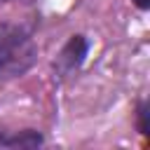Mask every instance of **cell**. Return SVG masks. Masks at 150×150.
Returning <instances> with one entry per match:
<instances>
[{
    "label": "cell",
    "instance_id": "cell-5",
    "mask_svg": "<svg viewBox=\"0 0 150 150\" xmlns=\"http://www.w3.org/2000/svg\"><path fill=\"white\" fill-rule=\"evenodd\" d=\"M134 5H136V9H141V12H148L150 9V0H131Z\"/></svg>",
    "mask_w": 150,
    "mask_h": 150
},
{
    "label": "cell",
    "instance_id": "cell-4",
    "mask_svg": "<svg viewBox=\"0 0 150 150\" xmlns=\"http://www.w3.org/2000/svg\"><path fill=\"white\" fill-rule=\"evenodd\" d=\"M134 117H136V131H138L143 138H148V136H150V122H148V117H150V105H148V98H141V101L136 103Z\"/></svg>",
    "mask_w": 150,
    "mask_h": 150
},
{
    "label": "cell",
    "instance_id": "cell-1",
    "mask_svg": "<svg viewBox=\"0 0 150 150\" xmlns=\"http://www.w3.org/2000/svg\"><path fill=\"white\" fill-rule=\"evenodd\" d=\"M38 52L30 26L0 21V80L23 77L38 63Z\"/></svg>",
    "mask_w": 150,
    "mask_h": 150
},
{
    "label": "cell",
    "instance_id": "cell-2",
    "mask_svg": "<svg viewBox=\"0 0 150 150\" xmlns=\"http://www.w3.org/2000/svg\"><path fill=\"white\" fill-rule=\"evenodd\" d=\"M89 40H87V35H82V33H73L68 40H66V45L59 49V54H56V59H54V63H52V70H54V77L56 80H66V77H70L73 73H77L80 68H82V63L87 61V56H89Z\"/></svg>",
    "mask_w": 150,
    "mask_h": 150
},
{
    "label": "cell",
    "instance_id": "cell-3",
    "mask_svg": "<svg viewBox=\"0 0 150 150\" xmlns=\"http://www.w3.org/2000/svg\"><path fill=\"white\" fill-rule=\"evenodd\" d=\"M45 145V134L38 129H7L0 127V148L9 150H35Z\"/></svg>",
    "mask_w": 150,
    "mask_h": 150
},
{
    "label": "cell",
    "instance_id": "cell-6",
    "mask_svg": "<svg viewBox=\"0 0 150 150\" xmlns=\"http://www.w3.org/2000/svg\"><path fill=\"white\" fill-rule=\"evenodd\" d=\"M0 2H14V0H0Z\"/></svg>",
    "mask_w": 150,
    "mask_h": 150
}]
</instances>
